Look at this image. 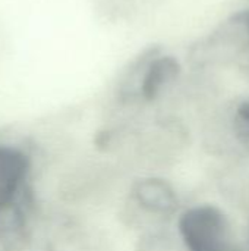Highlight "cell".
Masks as SVG:
<instances>
[{
  "label": "cell",
  "instance_id": "1",
  "mask_svg": "<svg viewBox=\"0 0 249 251\" xmlns=\"http://www.w3.org/2000/svg\"><path fill=\"white\" fill-rule=\"evenodd\" d=\"M179 234L188 251H239L227 216L211 204L188 209L179 218Z\"/></svg>",
  "mask_w": 249,
  "mask_h": 251
},
{
  "label": "cell",
  "instance_id": "2",
  "mask_svg": "<svg viewBox=\"0 0 249 251\" xmlns=\"http://www.w3.org/2000/svg\"><path fill=\"white\" fill-rule=\"evenodd\" d=\"M28 171L29 160L22 150L0 144V203L15 201Z\"/></svg>",
  "mask_w": 249,
  "mask_h": 251
},
{
  "label": "cell",
  "instance_id": "3",
  "mask_svg": "<svg viewBox=\"0 0 249 251\" xmlns=\"http://www.w3.org/2000/svg\"><path fill=\"white\" fill-rule=\"evenodd\" d=\"M207 47L219 49V53L232 54L241 53L249 49V9L239 10L232 15L214 32Z\"/></svg>",
  "mask_w": 249,
  "mask_h": 251
},
{
  "label": "cell",
  "instance_id": "4",
  "mask_svg": "<svg viewBox=\"0 0 249 251\" xmlns=\"http://www.w3.org/2000/svg\"><path fill=\"white\" fill-rule=\"evenodd\" d=\"M135 199L139 206L156 215H172L178 209V196L164 179L148 178L135 187Z\"/></svg>",
  "mask_w": 249,
  "mask_h": 251
},
{
  "label": "cell",
  "instance_id": "5",
  "mask_svg": "<svg viewBox=\"0 0 249 251\" xmlns=\"http://www.w3.org/2000/svg\"><path fill=\"white\" fill-rule=\"evenodd\" d=\"M181 72L179 62L172 56H161L154 59L145 69L141 82V93L147 100H154Z\"/></svg>",
  "mask_w": 249,
  "mask_h": 251
},
{
  "label": "cell",
  "instance_id": "6",
  "mask_svg": "<svg viewBox=\"0 0 249 251\" xmlns=\"http://www.w3.org/2000/svg\"><path fill=\"white\" fill-rule=\"evenodd\" d=\"M23 225V215L16 201L0 203V237H7L19 231Z\"/></svg>",
  "mask_w": 249,
  "mask_h": 251
},
{
  "label": "cell",
  "instance_id": "7",
  "mask_svg": "<svg viewBox=\"0 0 249 251\" xmlns=\"http://www.w3.org/2000/svg\"><path fill=\"white\" fill-rule=\"evenodd\" d=\"M235 132L241 143L249 146V101L239 104L235 115Z\"/></svg>",
  "mask_w": 249,
  "mask_h": 251
}]
</instances>
